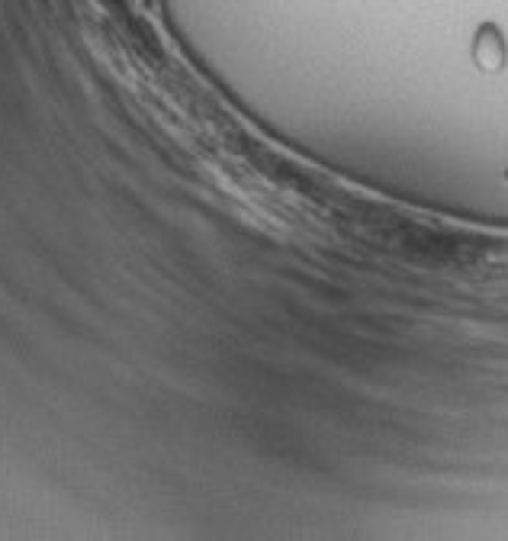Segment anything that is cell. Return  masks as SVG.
I'll return each mask as SVG.
<instances>
[{"mask_svg":"<svg viewBox=\"0 0 508 541\" xmlns=\"http://www.w3.org/2000/svg\"><path fill=\"white\" fill-rule=\"evenodd\" d=\"M473 58H477V65L486 71L502 68V62H505V46H502V39L495 36V30L479 32L477 46H473Z\"/></svg>","mask_w":508,"mask_h":541,"instance_id":"1","label":"cell"},{"mask_svg":"<svg viewBox=\"0 0 508 541\" xmlns=\"http://www.w3.org/2000/svg\"><path fill=\"white\" fill-rule=\"evenodd\" d=\"M505 181H508V178H505Z\"/></svg>","mask_w":508,"mask_h":541,"instance_id":"2","label":"cell"}]
</instances>
